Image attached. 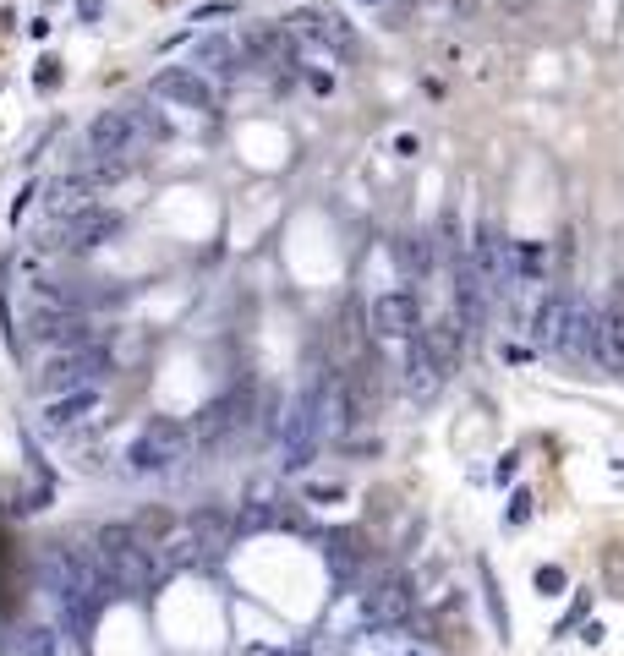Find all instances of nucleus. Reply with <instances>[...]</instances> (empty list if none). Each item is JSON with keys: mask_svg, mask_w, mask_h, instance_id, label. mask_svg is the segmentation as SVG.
<instances>
[{"mask_svg": "<svg viewBox=\"0 0 624 656\" xmlns=\"http://www.w3.org/2000/svg\"><path fill=\"white\" fill-rule=\"evenodd\" d=\"M570 318H575V296H559V290H553V296L537 307V318H531V334H537V345L564 350V339H570Z\"/></svg>", "mask_w": 624, "mask_h": 656, "instance_id": "17", "label": "nucleus"}, {"mask_svg": "<svg viewBox=\"0 0 624 656\" xmlns=\"http://www.w3.org/2000/svg\"><path fill=\"white\" fill-rule=\"evenodd\" d=\"M247 394H219V400H208L203 410H198V421H192V443H198V449H219V443L230 438V432L241 427V421H247Z\"/></svg>", "mask_w": 624, "mask_h": 656, "instance_id": "8", "label": "nucleus"}, {"mask_svg": "<svg viewBox=\"0 0 624 656\" xmlns=\"http://www.w3.org/2000/svg\"><path fill=\"white\" fill-rule=\"evenodd\" d=\"M323 443V421H318V400L312 389H302L291 400V416H285V471H307L312 454Z\"/></svg>", "mask_w": 624, "mask_h": 656, "instance_id": "5", "label": "nucleus"}, {"mask_svg": "<svg viewBox=\"0 0 624 656\" xmlns=\"http://www.w3.org/2000/svg\"><path fill=\"white\" fill-rule=\"evenodd\" d=\"M94 553H99V569L110 574L115 596H148V591H154V580L165 574V569H159L154 542H148V536L137 531L132 520H121V525H99Z\"/></svg>", "mask_w": 624, "mask_h": 656, "instance_id": "1", "label": "nucleus"}, {"mask_svg": "<svg viewBox=\"0 0 624 656\" xmlns=\"http://www.w3.org/2000/svg\"><path fill=\"white\" fill-rule=\"evenodd\" d=\"M241 66H263V72H274V66H296V33L291 28L247 33V44H241Z\"/></svg>", "mask_w": 624, "mask_h": 656, "instance_id": "14", "label": "nucleus"}, {"mask_svg": "<svg viewBox=\"0 0 624 656\" xmlns=\"http://www.w3.org/2000/svg\"><path fill=\"white\" fill-rule=\"evenodd\" d=\"M143 137H148V126L137 121L132 110H104L99 121L88 126V143H94V154H110V159L137 154V148H143Z\"/></svg>", "mask_w": 624, "mask_h": 656, "instance_id": "9", "label": "nucleus"}, {"mask_svg": "<svg viewBox=\"0 0 624 656\" xmlns=\"http://www.w3.org/2000/svg\"><path fill=\"white\" fill-rule=\"evenodd\" d=\"M154 99L176 104V110H214V82L198 66H165L154 77Z\"/></svg>", "mask_w": 624, "mask_h": 656, "instance_id": "10", "label": "nucleus"}, {"mask_svg": "<svg viewBox=\"0 0 624 656\" xmlns=\"http://www.w3.org/2000/svg\"><path fill=\"white\" fill-rule=\"evenodd\" d=\"M411 656H422V651H411Z\"/></svg>", "mask_w": 624, "mask_h": 656, "instance_id": "28", "label": "nucleus"}, {"mask_svg": "<svg viewBox=\"0 0 624 656\" xmlns=\"http://www.w3.org/2000/svg\"><path fill=\"white\" fill-rule=\"evenodd\" d=\"M110 367V350L99 345H77V350H61L50 367L39 372V389L50 394H72V389H94V378Z\"/></svg>", "mask_w": 624, "mask_h": 656, "instance_id": "4", "label": "nucleus"}, {"mask_svg": "<svg viewBox=\"0 0 624 656\" xmlns=\"http://www.w3.org/2000/svg\"><path fill=\"white\" fill-rule=\"evenodd\" d=\"M115 230H121V214H115V208H94V203H88V208H77V214L61 225V246H66V252H94V246H104Z\"/></svg>", "mask_w": 624, "mask_h": 656, "instance_id": "12", "label": "nucleus"}, {"mask_svg": "<svg viewBox=\"0 0 624 656\" xmlns=\"http://www.w3.org/2000/svg\"><path fill=\"white\" fill-rule=\"evenodd\" d=\"M104 410V394L99 389H72V394H61L50 410H44V427L50 432H77V427H88Z\"/></svg>", "mask_w": 624, "mask_h": 656, "instance_id": "16", "label": "nucleus"}, {"mask_svg": "<svg viewBox=\"0 0 624 656\" xmlns=\"http://www.w3.org/2000/svg\"><path fill=\"white\" fill-rule=\"evenodd\" d=\"M192 531H198V542H203V553H225L230 547V536H236V520H230L225 509H198L192 514Z\"/></svg>", "mask_w": 624, "mask_h": 656, "instance_id": "20", "label": "nucleus"}, {"mask_svg": "<svg viewBox=\"0 0 624 656\" xmlns=\"http://www.w3.org/2000/svg\"><path fill=\"white\" fill-rule=\"evenodd\" d=\"M362 558H367L362 553V531H334L329 536V569H334V580H340V585L362 569Z\"/></svg>", "mask_w": 624, "mask_h": 656, "instance_id": "21", "label": "nucleus"}, {"mask_svg": "<svg viewBox=\"0 0 624 656\" xmlns=\"http://www.w3.org/2000/svg\"><path fill=\"white\" fill-rule=\"evenodd\" d=\"M411 607H416L411 574H389L384 585H373V591L362 596V618H367L373 629H395V624H406Z\"/></svg>", "mask_w": 624, "mask_h": 656, "instance_id": "7", "label": "nucleus"}, {"mask_svg": "<svg viewBox=\"0 0 624 656\" xmlns=\"http://www.w3.org/2000/svg\"><path fill=\"white\" fill-rule=\"evenodd\" d=\"M504 520H510V525H526V520H531V498H526V492H515V498H510Z\"/></svg>", "mask_w": 624, "mask_h": 656, "instance_id": "25", "label": "nucleus"}, {"mask_svg": "<svg viewBox=\"0 0 624 656\" xmlns=\"http://www.w3.org/2000/svg\"><path fill=\"white\" fill-rule=\"evenodd\" d=\"M395 257H400V268H406L411 279L433 268V246H427V236H406V241H395Z\"/></svg>", "mask_w": 624, "mask_h": 656, "instance_id": "22", "label": "nucleus"}, {"mask_svg": "<svg viewBox=\"0 0 624 656\" xmlns=\"http://www.w3.org/2000/svg\"><path fill=\"white\" fill-rule=\"evenodd\" d=\"M537 591L542 596H559L564 591V569H537Z\"/></svg>", "mask_w": 624, "mask_h": 656, "instance_id": "24", "label": "nucleus"}, {"mask_svg": "<svg viewBox=\"0 0 624 656\" xmlns=\"http://www.w3.org/2000/svg\"><path fill=\"white\" fill-rule=\"evenodd\" d=\"M564 361H597V312L586 307V301H575V318H570V339H564V350H559Z\"/></svg>", "mask_w": 624, "mask_h": 656, "instance_id": "18", "label": "nucleus"}, {"mask_svg": "<svg viewBox=\"0 0 624 656\" xmlns=\"http://www.w3.org/2000/svg\"><path fill=\"white\" fill-rule=\"evenodd\" d=\"M444 383V361L427 339H406V394L411 400H433Z\"/></svg>", "mask_w": 624, "mask_h": 656, "instance_id": "15", "label": "nucleus"}, {"mask_svg": "<svg viewBox=\"0 0 624 656\" xmlns=\"http://www.w3.org/2000/svg\"><path fill=\"white\" fill-rule=\"evenodd\" d=\"M515 471H520V460H515V454H504V460H499V482H510Z\"/></svg>", "mask_w": 624, "mask_h": 656, "instance_id": "27", "label": "nucleus"}, {"mask_svg": "<svg viewBox=\"0 0 624 656\" xmlns=\"http://www.w3.org/2000/svg\"><path fill=\"white\" fill-rule=\"evenodd\" d=\"M22 656H55V635H50V629H28V640H22Z\"/></svg>", "mask_w": 624, "mask_h": 656, "instance_id": "23", "label": "nucleus"}, {"mask_svg": "<svg viewBox=\"0 0 624 656\" xmlns=\"http://www.w3.org/2000/svg\"><path fill=\"white\" fill-rule=\"evenodd\" d=\"M597 367L624 378V285L608 296V307L597 312Z\"/></svg>", "mask_w": 624, "mask_h": 656, "instance_id": "13", "label": "nucleus"}, {"mask_svg": "<svg viewBox=\"0 0 624 656\" xmlns=\"http://www.w3.org/2000/svg\"><path fill=\"white\" fill-rule=\"evenodd\" d=\"M416 323H422V307H416L411 290H384L367 307V334L373 339H416Z\"/></svg>", "mask_w": 624, "mask_h": 656, "instance_id": "6", "label": "nucleus"}, {"mask_svg": "<svg viewBox=\"0 0 624 656\" xmlns=\"http://www.w3.org/2000/svg\"><path fill=\"white\" fill-rule=\"evenodd\" d=\"M471 274L488 285V296H504V290H515V241H504V230L482 225L477 241H471Z\"/></svg>", "mask_w": 624, "mask_h": 656, "instance_id": "3", "label": "nucleus"}, {"mask_svg": "<svg viewBox=\"0 0 624 656\" xmlns=\"http://www.w3.org/2000/svg\"><path fill=\"white\" fill-rule=\"evenodd\" d=\"M77 17H83V22H99V17H104V0H77Z\"/></svg>", "mask_w": 624, "mask_h": 656, "instance_id": "26", "label": "nucleus"}, {"mask_svg": "<svg viewBox=\"0 0 624 656\" xmlns=\"http://www.w3.org/2000/svg\"><path fill=\"white\" fill-rule=\"evenodd\" d=\"M192 421H176V416H154L143 432L132 438V449H126V465H132L137 476H159V471H176L181 460H192Z\"/></svg>", "mask_w": 624, "mask_h": 656, "instance_id": "2", "label": "nucleus"}, {"mask_svg": "<svg viewBox=\"0 0 624 656\" xmlns=\"http://www.w3.org/2000/svg\"><path fill=\"white\" fill-rule=\"evenodd\" d=\"M285 22H291V33H302V39L323 44V50H340V55H351V50H356L351 22H345L340 11H329V6H302L296 17H285Z\"/></svg>", "mask_w": 624, "mask_h": 656, "instance_id": "11", "label": "nucleus"}, {"mask_svg": "<svg viewBox=\"0 0 624 656\" xmlns=\"http://www.w3.org/2000/svg\"><path fill=\"white\" fill-rule=\"evenodd\" d=\"M192 66H198L203 77H208V72H225V77H230V72L241 66V50L225 39V33H208V39H198V50H192Z\"/></svg>", "mask_w": 624, "mask_h": 656, "instance_id": "19", "label": "nucleus"}]
</instances>
